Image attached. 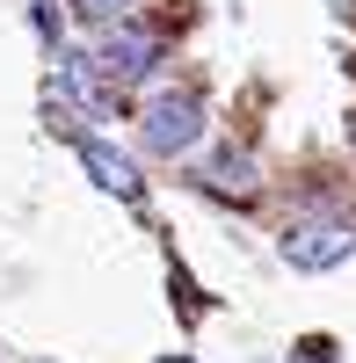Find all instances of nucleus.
<instances>
[{"label":"nucleus","instance_id":"1","mask_svg":"<svg viewBox=\"0 0 356 363\" xmlns=\"http://www.w3.org/2000/svg\"><path fill=\"white\" fill-rule=\"evenodd\" d=\"M277 247H284L291 269H335V262L356 255V225L335 218V211H306V218H291V225H284Z\"/></svg>","mask_w":356,"mask_h":363},{"label":"nucleus","instance_id":"2","mask_svg":"<svg viewBox=\"0 0 356 363\" xmlns=\"http://www.w3.org/2000/svg\"><path fill=\"white\" fill-rule=\"evenodd\" d=\"M153 58H160V29L153 22H109L102 51H95V73L109 87H138L145 73H153Z\"/></svg>","mask_w":356,"mask_h":363},{"label":"nucleus","instance_id":"3","mask_svg":"<svg viewBox=\"0 0 356 363\" xmlns=\"http://www.w3.org/2000/svg\"><path fill=\"white\" fill-rule=\"evenodd\" d=\"M196 131H204L196 95H160L153 109H145V145H153V153H189Z\"/></svg>","mask_w":356,"mask_h":363},{"label":"nucleus","instance_id":"4","mask_svg":"<svg viewBox=\"0 0 356 363\" xmlns=\"http://www.w3.org/2000/svg\"><path fill=\"white\" fill-rule=\"evenodd\" d=\"M73 145H80V160H87V174H95V189H109L116 203H138L145 196V182H138V167L116 153L109 138H95V131H73Z\"/></svg>","mask_w":356,"mask_h":363},{"label":"nucleus","instance_id":"5","mask_svg":"<svg viewBox=\"0 0 356 363\" xmlns=\"http://www.w3.org/2000/svg\"><path fill=\"white\" fill-rule=\"evenodd\" d=\"M58 80L80 95V109L87 116H102L109 102H102V80H95V58H80V51H58Z\"/></svg>","mask_w":356,"mask_h":363},{"label":"nucleus","instance_id":"6","mask_svg":"<svg viewBox=\"0 0 356 363\" xmlns=\"http://www.w3.org/2000/svg\"><path fill=\"white\" fill-rule=\"evenodd\" d=\"M204 182H211V189H233V196H255V160L247 153H218L204 167Z\"/></svg>","mask_w":356,"mask_h":363},{"label":"nucleus","instance_id":"7","mask_svg":"<svg viewBox=\"0 0 356 363\" xmlns=\"http://www.w3.org/2000/svg\"><path fill=\"white\" fill-rule=\"evenodd\" d=\"M291 363H335V342L328 335H306L299 349H291Z\"/></svg>","mask_w":356,"mask_h":363},{"label":"nucleus","instance_id":"8","mask_svg":"<svg viewBox=\"0 0 356 363\" xmlns=\"http://www.w3.org/2000/svg\"><path fill=\"white\" fill-rule=\"evenodd\" d=\"M73 8H80L87 22H124V8H131V0H73Z\"/></svg>","mask_w":356,"mask_h":363}]
</instances>
